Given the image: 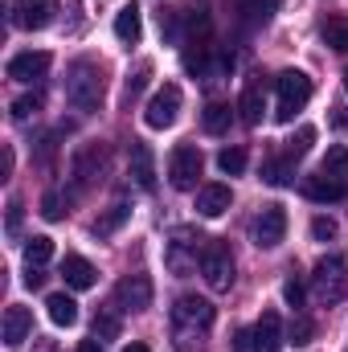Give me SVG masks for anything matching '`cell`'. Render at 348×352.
Here are the masks:
<instances>
[{"label":"cell","instance_id":"cell-32","mask_svg":"<svg viewBox=\"0 0 348 352\" xmlns=\"http://www.w3.org/2000/svg\"><path fill=\"white\" fill-rule=\"evenodd\" d=\"M94 336H98V340H115V336H119V316L102 307V311L94 316Z\"/></svg>","mask_w":348,"mask_h":352},{"label":"cell","instance_id":"cell-44","mask_svg":"<svg viewBox=\"0 0 348 352\" xmlns=\"http://www.w3.org/2000/svg\"><path fill=\"white\" fill-rule=\"evenodd\" d=\"M123 352H152V349H148V344H127Z\"/></svg>","mask_w":348,"mask_h":352},{"label":"cell","instance_id":"cell-5","mask_svg":"<svg viewBox=\"0 0 348 352\" xmlns=\"http://www.w3.org/2000/svg\"><path fill=\"white\" fill-rule=\"evenodd\" d=\"M274 94H279L274 115H279L283 123H291V119H295V111H303V107H307V98H312V78H307L303 70H283V74L274 78Z\"/></svg>","mask_w":348,"mask_h":352},{"label":"cell","instance_id":"cell-7","mask_svg":"<svg viewBox=\"0 0 348 352\" xmlns=\"http://www.w3.org/2000/svg\"><path fill=\"white\" fill-rule=\"evenodd\" d=\"M201 168H205V156H201V148H197V144H176L173 156H168V180H173V188H180V192L197 188Z\"/></svg>","mask_w":348,"mask_h":352},{"label":"cell","instance_id":"cell-30","mask_svg":"<svg viewBox=\"0 0 348 352\" xmlns=\"http://www.w3.org/2000/svg\"><path fill=\"white\" fill-rule=\"evenodd\" d=\"M217 168L226 176H242L246 173V148H221L217 152Z\"/></svg>","mask_w":348,"mask_h":352},{"label":"cell","instance_id":"cell-21","mask_svg":"<svg viewBox=\"0 0 348 352\" xmlns=\"http://www.w3.org/2000/svg\"><path fill=\"white\" fill-rule=\"evenodd\" d=\"M115 37H119L123 45H135V41L144 37V16H140V4H123V8L115 12Z\"/></svg>","mask_w":348,"mask_h":352},{"label":"cell","instance_id":"cell-39","mask_svg":"<svg viewBox=\"0 0 348 352\" xmlns=\"http://www.w3.org/2000/svg\"><path fill=\"white\" fill-rule=\"evenodd\" d=\"M21 221H25V205H21V201H8V217H4V234H8V238H21Z\"/></svg>","mask_w":348,"mask_h":352},{"label":"cell","instance_id":"cell-6","mask_svg":"<svg viewBox=\"0 0 348 352\" xmlns=\"http://www.w3.org/2000/svg\"><path fill=\"white\" fill-rule=\"evenodd\" d=\"M201 274L209 283V291H230L234 287V254L226 242L209 238L205 242V254H201Z\"/></svg>","mask_w":348,"mask_h":352},{"label":"cell","instance_id":"cell-2","mask_svg":"<svg viewBox=\"0 0 348 352\" xmlns=\"http://www.w3.org/2000/svg\"><path fill=\"white\" fill-rule=\"evenodd\" d=\"M102 90L107 87H102V66L98 62H90V58L70 62V70H66V102L74 111L94 115L102 107Z\"/></svg>","mask_w":348,"mask_h":352},{"label":"cell","instance_id":"cell-29","mask_svg":"<svg viewBox=\"0 0 348 352\" xmlns=\"http://www.w3.org/2000/svg\"><path fill=\"white\" fill-rule=\"evenodd\" d=\"M320 173L336 176V180H348V148H345V144H336V148H328V156H324V164H320Z\"/></svg>","mask_w":348,"mask_h":352},{"label":"cell","instance_id":"cell-11","mask_svg":"<svg viewBox=\"0 0 348 352\" xmlns=\"http://www.w3.org/2000/svg\"><path fill=\"white\" fill-rule=\"evenodd\" d=\"M283 238H287V209L283 205H266L259 213V221H254V242L262 250H274Z\"/></svg>","mask_w":348,"mask_h":352},{"label":"cell","instance_id":"cell-12","mask_svg":"<svg viewBox=\"0 0 348 352\" xmlns=\"http://www.w3.org/2000/svg\"><path fill=\"white\" fill-rule=\"evenodd\" d=\"M102 168H107V144H83L70 173H74V184H78V188H90Z\"/></svg>","mask_w":348,"mask_h":352},{"label":"cell","instance_id":"cell-37","mask_svg":"<svg viewBox=\"0 0 348 352\" xmlns=\"http://www.w3.org/2000/svg\"><path fill=\"white\" fill-rule=\"evenodd\" d=\"M303 295H307V291H303V278H299V270H291L287 283H283V299H287L291 307H303Z\"/></svg>","mask_w":348,"mask_h":352},{"label":"cell","instance_id":"cell-22","mask_svg":"<svg viewBox=\"0 0 348 352\" xmlns=\"http://www.w3.org/2000/svg\"><path fill=\"white\" fill-rule=\"evenodd\" d=\"M45 307H50V320L58 324V328H74L78 324V303H74V295H50L45 299Z\"/></svg>","mask_w":348,"mask_h":352},{"label":"cell","instance_id":"cell-1","mask_svg":"<svg viewBox=\"0 0 348 352\" xmlns=\"http://www.w3.org/2000/svg\"><path fill=\"white\" fill-rule=\"evenodd\" d=\"M213 320H217V311H213V303L209 299H201V295H180L173 307V340L180 352H197L205 344V332L213 328Z\"/></svg>","mask_w":348,"mask_h":352},{"label":"cell","instance_id":"cell-31","mask_svg":"<svg viewBox=\"0 0 348 352\" xmlns=\"http://www.w3.org/2000/svg\"><path fill=\"white\" fill-rule=\"evenodd\" d=\"M66 213H70V201H66L62 192H45V197H41V217H45V221H62Z\"/></svg>","mask_w":348,"mask_h":352},{"label":"cell","instance_id":"cell-17","mask_svg":"<svg viewBox=\"0 0 348 352\" xmlns=\"http://www.w3.org/2000/svg\"><path fill=\"white\" fill-rule=\"evenodd\" d=\"M131 180H135L144 192L156 188V156H152V148L140 144V140H131Z\"/></svg>","mask_w":348,"mask_h":352},{"label":"cell","instance_id":"cell-40","mask_svg":"<svg viewBox=\"0 0 348 352\" xmlns=\"http://www.w3.org/2000/svg\"><path fill=\"white\" fill-rule=\"evenodd\" d=\"M234 349L238 352H254V328H242V332L234 336Z\"/></svg>","mask_w":348,"mask_h":352},{"label":"cell","instance_id":"cell-38","mask_svg":"<svg viewBox=\"0 0 348 352\" xmlns=\"http://www.w3.org/2000/svg\"><path fill=\"white\" fill-rule=\"evenodd\" d=\"M336 234H340V226H336L332 217H324V213L312 217V238H316V242H332Z\"/></svg>","mask_w":348,"mask_h":352},{"label":"cell","instance_id":"cell-27","mask_svg":"<svg viewBox=\"0 0 348 352\" xmlns=\"http://www.w3.org/2000/svg\"><path fill=\"white\" fill-rule=\"evenodd\" d=\"M274 8H279V0H242V4H238L242 25H266V21L274 16Z\"/></svg>","mask_w":348,"mask_h":352},{"label":"cell","instance_id":"cell-15","mask_svg":"<svg viewBox=\"0 0 348 352\" xmlns=\"http://www.w3.org/2000/svg\"><path fill=\"white\" fill-rule=\"evenodd\" d=\"M303 197H307V201H320V205H328V201H345L348 197V180H336V176H328V173L303 176Z\"/></svg>","mask_w":348,"mask_h":352},{"label":"cell","instance_id":"cell-18","mask_svg":"<svg viewBox=\"0 0 348 352\" xmlns=\"http://www.w3.org/2000/svg\"><path fill=\"white\" fill-rule=\"evenodd\" d=\"M230 205H234V192L226 184H201L197 188V213L201 217H221Z\"/></svg>","mask_w":348,"mask_h":352},{"label":"cell","instance_id":"cell-13","mask_svg":"<svg viewBox=\"0 0 348 352\" xmlns=\"http://www.w3.org/2000/svg\"><path fill=\"white\" fill-rule=\"evenodd\" d=\"M50 54L45 50H29V54H17L12 62H8V78L12 82H41L45 74H50Z\"/></svg>","mask_w":348,"mask_h":352},{"label":"cell","instance_id":"cell-36","mask_svg":"<svg viewBox=\"0 0 348 352\" xmlns=\"http://www.w3.org/2000/svg\"><path fill=\"white\" fill-rule=\"evenodd\" d=\"M312 144H316V127H299V135H291V140H287V156H291V160H299Z\"/></svg>","mask_w":348,"mask_h":352},{"label":"cell","instance_id":"cell-34","mask_svg":"<svg viewBox=\"0 0 348 352\" xmlns=\"http://www.w3.org/2000/svg\"><path fill=\"white\" fill-rule=\"evenodd\" d=\"M148 78H152V62H140V66H135V74L127 78V102H135V98L144 94Z\"/></svg>","mask_w":348,"mask_h":352},{"label":"cell","instance_id":"cell-33","mask_svg":"<svg viewBox=\"0 0 348 352\" xmlns=\"http://www.w3.org/2000/svg\"><path fill=\"white\" fill-rule=\"evenodd\" d=\"M287 340H291V344H312V340H316V324H312L307 316H295V320H291Z\"/></svg>","mask_w":348,"mask_h":352},{"label":"cell","instance_id":"cell-41","mask_svg":"<svg viewBox=\"0 0 348 352\" xmlns=\"http://www.w3.org/2000/svg\"><path fill=\"white\" fill-rule=\"evenodd\" d=\"M25 283H29V287L37 291V287L45 283V270H41V266H29V274H25Z\"/></svg>","mask_w":348,"mask_h":352},{"label":"cell","instance_id":"cell-43","mask_svg":"<svg viewBox=\"0 0 348 352\" xmlns=\"http://www.w3.org/2000/svg\"><path fill=\"white\" fill-rule=\"evenodd\" d=\"M37 352H58V349H54V340H41V344H37Z\"/></svg>","mask_w":348,"mask_h":352},{"label":"cell","instance_id":"cell-20","mask_svg":"<svg viewBox=\"0 0 348 352\" xmlns=\"http://www.w3.org/2000/svg\"><path fill=\"white\" fill-rule=\"evenodd\" d=\"M62 278H66L74 291H90V287L98 283V270H94L83 254H66V258H62Z\"/></svg>","mask_w":348,"mask_h":352},{"label":"cell","instance_id":"cell-35","mask_svg":"<svg viewBox=\"0 0 348 352\" xmlns=\"http://www.w3.org/2000/svg\"><path fill=\"white\" fill-rule=\"evenodd\" d=\"M41 111V94H21L17 102H12V119L17 123H25V119H33Z\"/></svg>","mask_w":348,"mask_h":352},{"label":"cell","instance_id":"cell-28","mask_svg":"<svg viewBox=\"0 0 348 352\" xmlns=\"http://www.w3.org/2000/svg\"><path fill=\"white\" fill-rule=\"evenodd\" d=\"M50 258H54V238L33 234V238L25 242V263H29V266H45Z\"/></svg>","mask_w":348,"mask_h":352},{"label":"cell","instance_id":"cell-10","mask_svg":"<svg viewBox=\"0 0 348 352\" xmlns=\"http://www.w3.org/2000/svg\"><path fill=\"white\" fill-rule=\"evenodd\" d=\"M58 16V0H17L12 4V25L17 29H45Z\"/></svg>","mask_w":348,"mask_h":352},{"label":"cell","instance_id":"cell-25","mask_svg":"<svg viewBox=\"0 0 348 352\" xmlns=\"http://www.w3.org/2000/svg\"><path fill=\"white\" fill-rule=\"evenodd\" d=\"M291 176H295V160H291V156H274V160H266V164H262V180H266V184H274V188L291 184Z\"/></svg>","mask_w":348,"mask_h":352},{"label":"cell","instance_id":"cell-23","mask_svg":"<svg viewBox=\"0 0 348 352\" xmlns=\"http://www.w3.org/2000/svg\"><path fill=\"white\" fill-rule=\"evenodd\" d=\"M230 123H234V111H230L226 102H209V107L201 111V127H205L209 135H226Z\"/></svg>","mask_w":348,"mask_h":352},{"label":"cell","instance_id":"cell-8","mask_svg":"<svg viewBox=\"0 0 348 352\" xmlns=\"http://www.w3.org/2000/svg\"><path fill=\"white\" fill-rule=\"evenodd\" d=\"M180 102H184V94L176 82H164V87L156 90L152 98H148V111H144V119H148V127H156V131H164V127H173L176 115H180Z\"/></svg>","mask_w":348,"mask_h":352},{"label":"cell","instance_id":"cell-19","mask_svg":"<svg viewBox=\"0 0 348 352\" xmlns=\"http://www.w3.org/2000/svg\"><path fill=\"white\" fill-rule=\"evenodd\" d=\"M29 332H33V316H29V307H8L4 311V344L8 349H17V344H25L29 340Z\"/></svg>","mask_w":348,"mask_h":352},{"label":"cell","instance_id":"cell-3","mask_svg":"<svg viewBox=\"0 0 348 352\" xmlns=\"http://www.w3.org/2000/svg\"><path fill=\"white\" fill-rule=\"evenodd\" d=\"M312 299L324 303V307H336L348 299V258L340 254H328L320 258L312 270Z\"/></svg>","mask_w":348,"mask_h":352},{"label":"cell","instance_id":"cell-42","mask_svg":"<svg viewBox=\"0 0 348 352\" xmlns=\"http://www.w3.org/2000/svg\"><path fill=\"white\" fill-rule=\"evenodd\" d=\"M78 352H102V344H98V336H94V340H83V344H78Z\"/></svg>","mask_w":348,"mask_h":352},{"label":"cell","instance_id":"cell-26","mask_svg":"<svg viewBox=\"0 0 348 352\" xmlns=\"http://www.w3.org/2000/svg\"><path fill=\"white\" fill-rule=\"evenodd\" d=\"M127 217H131V205H123V201H119V205H111V209L94 221V238H111V234H115Z\"/></svg>","mask_w":348,"mask_h":352},{"label":"cell","instance_id":"cell-45","mask_svg":"<svg viewBox=\"0 0 348 352\" xmlns=\"http://www.w3.org/2000/svg\"><path fill=\"white\" fill-rule=\"evenodd\" d=\"M345 87H348V70H345Z\"/></svg>","mask_w":348,"mask_h":352},{"label":"cell","instance_id":"cell-16","mask_svg":"<svg viewBox=\"0 0 348 352\" xmlns=\"http://www.w3.org/2000/svg\"><path fill=\"white\" fill-rule=\"evenodd\" d=\"M283 344H287V332L279 311H262V320L254 324V352H279Z\"/></svg>","mask_w":348,"mask_h":352},{"label":"cell","instance_id":"cell-9","mask_svg":"<svg viewBox=\"0 0 348 352\" xmlns=\"http://www.w3.org/2000/svg\"><path fill=\"white\" fill-rule=\"evenodd\" d=\"M152 278L148 274H123L119 283H115V307H123V311H148L152 307Z\"/></svg>","mask_w":348,"mask_h":352},{"label":"cell","instance_id":"cell-14","mask_svg":"<svg viewBox=\"0 0 348 352\" xmlns=\"http://www.w3.org/2000/svg\"><path fill=\"white\" fill-rule=\"evenodd\" d=\"M238 111H242V123L246 127H259L262 111H266V78L262 74H250L246 87H242V98H238Z\"/></svg>","mask_w":348,"mask_h":352},{"label":"cell","instance_id":"cell-24","mask_svg":"<svg viewBox=\"0 0 348 352\" xmlns=\"http://www.w3.org/2000/svg\"><path fill=\"white\" fill-rule=\"evenodd\" d=\"M320 37H324V45H328V50L348 54V16H328V21H324V29H320Z\"/></svg>","mask_w":348,"mask_h":352},{"label":"cell","instance_id":"cell-4","mask_svg":"<svg viewBox=\"0 0 348 352\" xmlns=\"http://www.w3.org/2000/svg\"><path fill=\"white\" fill-rule=\"evenodd\" d=\"M205 242H209V238H201V234H197V230H188V226L173 230V238H168V250H164V263H168V270H173L176 278H188V274L201 266Z\"/></svg>","mask_w":348,"mask_h":352}]
</instances>
